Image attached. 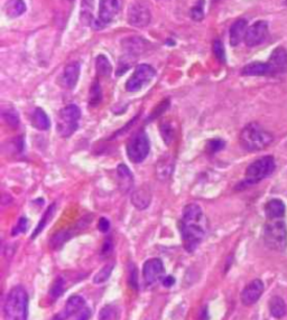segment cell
<instances>
[{
    "instance_id": "43",
    "label": "cell",
    "mask_w": 287,
    "mask_h": 320,
    "mask_svg": "<svg viewBox=\"0 0 287 320\" xmlns=\"http://www.w3.org/2000/svg\"><path fill=\"white\" fill-rule=\"evenodd\" d=\"M162 284H163V286L166 288H171L175 285V278L172 277V275H167V277H164L162 279Z\"/></svg>"
},
{
    "instance_id": "13",
    "label": "cell",
    "mask_w": 287,
    "mask_h": 320,
    "mask_svg": "<svg viewBox=\"0 0 287 320\" xmlns=\"http://www.w3.org/2000/svg\"><path fill=\"white\" fill-rule=\"evenodd\" d=\"M164 272H165L164 265L160 259L157 258L149 259L144 263L142 275L144 280H145L147 285H154L156 281L162 278V275L164 274Z\"/></svg>"
},
{
    "instance_id": "32",
    "label": "cell",
    "mask_w": 287,
    "mask_h": 320,
    "mask_svg": "<svg viewBox=\"0 0 287 320\" xmlns=\"http://www.w3.org/2000/svg\"><path fill=\"white\" fill-rule=\"evenodd\" d=\"M171 159H164L162 158L158 162V166H157V175L159 179H165L167 178L168 176H170L172 174V171H173V165L171 164Z\"/></svg>"
},
{
    "instance_id": "45",
    "label": "cell",
    "mask_w": 287,
    "mask_h": 320,
    "mask_svg": "<svg viewBox=\"0 0 287 320\" xmlns=\"http://www.w3.org/2000/svg\"><path fill=\"white\" fill-rule=\"evenodd\" d=\"M209 309L208 307H203V309L201 310V313H200V320H209Z\"/></svg>"
},
{
    "instance_id": "27",
    "label": "cell",
    "mask_w": 287,
    "mask_h": 320,
    "mask_svg": "<svg viewBox=\"0 0 287 320\" xmlns=\"http://www.w3.org/2000/svg\"><path fill=\"white\" fill-rule=\"evenodd\" d=\"M96 68L99 77L109 78L112 72V66L109 60L104 55H99L96 60Z\"/></svg>"
},
{
    "instance_id": "23",
    "label": "cell",
    "mask_w": 287,
    "mask_h": 320,
    "mask_svg": "<svg viewBox=\"0 0 287 320\" xmlns=\"http://www.w3.org/2000/svg\"><path fill=\"white\" fill-rule=\"evenodd\" d=\"M285 204L280 199H271L265 205V213L270 219H277L285 215Z\"/></svg>"
},
{
    "instance_id": "41",
    "label": "cell",
    "mask_w": 287,
    "mask_h": 320,
    "mask_svg": "<svg viewBox=\"0 0 287 320\" xmlns=\"http://www.w3.org/2000/svg\"><path fill=\"white\" fill-rule=\"evenodd\" d=\"M90 316H91L90 309L88 308V307H84V308H83L82 310L79 311V312L77 313L76 317H74L73 320H89Z\"/></svg>"
},
{
    "instance_id": "9",
    "label": "cell",
    "mask_w": 287,
    "mask_h": 320,
    "mask_svg": "<svg viewBox=\"0 0 287 320\" xmlns=\"http://www.w3.org/2000/svg\"><path fill=\"white\" fill-rule=\"evenodd\" d=\"M156 71L154 67L148 64H140L136 67L134 74L130 77L126 83V90L128 92H138L145 87L155 78Z\"/></svg>"
},
{
    "instance_id": "39",
    "label": "cell",
    "mask_w": 287,
    "mask_h": 320,
    "mask_svg": "<svg viewBox=\"0 0 287 320\" xmlns=\"http://www.w3.org/2000/svg\"><path fill=\"white\" fill-rule=\"evenodd\" d=\"M27 223H28L27 219L25 217H22L20 221H18V223L14 228V230H12V235L15 236V235L21 234V233H24V232L26 231V229H27Z\"/></svg>"
},
{
    "instance_id": "30",
    "label": "cell",
    "mask_w": 287,
    "mask_h": 320,
    "mask_svg": "<svg viewBox=\"0 0 287 320\" xmlns=\"http://www.w3.org/2000/svg\"><path fill=\"white\" fill-rule=\"evenodd\" d=\"M114 263H110V265H107L104 266L100 271L95 275V278H93V284L96 285H101V284H104L105 281H107L110 275H111V272L112 270H114Z\"/></svg>"
},
{
    "instance_id": "40",
    "label": "cell",
    "mask_w": 287,
    "mask_h": 320,
    "mask_svg": "<svg viewBox=\"0 0 287 320\" xmlns=\"http://www.w3.org/2000/svg\"><path fill=\"white\" fill-rule=\"evenodd\" d=\"M129 285L132 286L134 289H138V279H137V270L136 267H132V270H130L129 273Z\"/></svg>"
},
{
    "instance_id": "14",
    "label": "cell",
    "mask_w": 287,
    "mask_h": 320,
    "mask_svg": "<svg viewBox=\"0 0 287 320\" xmlns=\"http://www.w3.org/2000/svg\"><path fill=\"white\" fill-rule=\"evenodd\" d=\"M85 307V300L81 296H72L68 298L64 308L56 313L52 320H66L72 316H76L79 311Z\"/></svg>"
},
{
    "instance_id": "35",
    "label": "cell",
    "mask_w": 287,
    "mask_h": 320,
    "mask_svg": "<svg viewBox=\"0 0 287 320\" xmlns=\"http://www.w3.org/2000/svg\"><path fill=\"white\" fill-rule=\"evenodd\" d=\"M213 53L221 63H226V51H224V46L220 40H216L213 42Z\"/></svg>"
},
{
    "instance_id": "11",
    "label": "cell",
    "mask_w": 287,
    "mask_h": 320,
    "mask_svg": "<svg viewBox=\"0 0 287 320\" xmlns=\"http://www.w3.org/2000/svg\"><path fill=\"white\" fill-rule=\"evenodd\" d=\"M268 23L258 21L248 28L245 37V43L248 47H255L263 44L268 37Z\"/></svg>"
},
{
    "instance_id": "26",
    "label": "cell",
    "mask_w": 287,
    "mask_h": 320,
    "mask_svg": "<svg viewBox=\"0 0 287 320\" xmlns=\"http://www.w3.org/2000/svg\"><path fill=\"white\" fill-rule=\"evenodd\" d=\"M270 311L273 317L277 319L283 318L287 312V306L284 299L280 297H273L270 300Z\"/></svg>"
},
{
    "instance_id": "16",
    "label": "cell",
    "mask_w": 287,
    "mask_h": 320,
    "mask_svg": "<svg viewBox=\"0 0 287 320\" xmlns=\"http://www.w3.org/2000/svg\"><path fill=\"white\" fill-rule=\"evenodd\" d=\"M270 64L273 75L283 74L287 72V51L279 46L273 51L270 61L267 62Z\"/></svg>"
},
{
    "instance_id": "5",
    "label": "cell",
    "mask_w": 287,
    "mask_h": 320,
    "mask_svg": "<svg viewBox=\"0 0 287 320\" xmlns=\"http://www.w3.org/2000/svg\"><path fill=\"white\" fill-rule=\"evenodd\" d=\"M149 150H151L149 139L144 130L137 131L129 138L126 152L129 160L134 164H140L145 160L149 154Z\"/></svg>"
},
{
    "instance_id": "3",
    "label": "cell",
    "mask_w": 287,
    "mask_h": 320,
    "mask_svg": "<svg viewBox=\"0 0 287 320\" xmlns=\"http://www.w3.org/2000/svg\"><path fill=\"white\" fill-rule=\"evenodd\" d=\"M264 242L271 250L283 252L287 248V228L283 221L273 219L264 229Z\"/></svg>"
},
{
    "instance_id": "10",
    "label": "cell",
    "mask_w": 287,
    "mask_h": 320,
    "mask_svg": "<svg viewBox=\"0 0 287 320\" xmlns=\"http://www.w3.org/2000/svg\"><path fill=\"white\" fill-rule=\"evenodd\" d=\"M151 10L146 5L134 3L128 9V23L134 27H146L151 23Z\"/></svg>"
},
{
    "instance_id": "36",
    "label": "cell",
    "mask_w": 287,
    "mask_h": 320,
    "mask_svg": "<svg viewBox=\"0 0 287 320\" xmlns=\"http://www.w3.org/2000/svg\"><path fill=\"white\" fill-rule=\"evenodd\" d=\"M3 117L6 120V122H7L9 125H11V127H17V125L20 124V117H18L17 112L15 110L5 111L3 114Z\"/></svg>"
},
{
    "instance_id": "1",
    "label": "cell",
    "mask_w": 287,
    "mask_h": 320,
    "mask_svg": "<svg viewBox=\"0 0 287 320\" xmlns=\"http://www.w3.org/2000/svg\"><path fill=\"white\" fill-rule=\"evenodd\" d=\"M4 320H27L28 294L22 286L12 288L6 297L3 308Z\"/></svg>"
},
{
    "instance_id": "28",
    "label": "cell",
    "mask_w": 287,
    "mask_h": 320,
    "mask_svg": "<svg viewBox=\"0 0 287 320\" xmlns=\"http://www.w3.org/2000/svg\"><path fill=\"white\" fill-rule=\"evenodd\" d=\"M54 213H55V204H52V205L49 206L48 209H47L45 214L43 215V217H42V219L40 221L39 225H37V228H36L35 231H34V233L32 234V238H35L37 235H39V234L41 233V232H42L43 230H44V228L48 224V222L52 219V217H53V215H54Z\"/></svg>"
},
{
    "instance_id": "46",
    "label": "cell",
    "mask_w": 287,
    "mask_h": 320,
    "mask_svg": "<svg viewBox=\"0 0 287 320\" xmlns=\"http://www.w3.org/2000/svg\"><path fill=\"white\" fill-rule=\"evenodd\" d=\"M286 5H287V0H286Z\"/></svg>"
},
{
    "instance_id": "21",
    "label": "cell",
    "mask_w": 287,
    "mask_h": 320,
    "mask_svg": "<svg viewBox=\"0 0 287 320\" xmlns=\"http://www.w3.org/2000/svg\"><path fill=\"white\" fill-rule=\"evenodd\" d=\"M182 222H199L203 221V211L198 204L186 205L182 212Z\"/></svg>"
},
{
    "instance_id": "38",
    "label": "cell",
    "mask_w": 287,
    "mask_h": 320,
    "mask_svg": "<svg viewBox=\"0 0 287 320\" xmlns=\"http://www.w3.org/2000/svg\"><path fill=\"white\" fill-rule=\"evenodd\" d=\"M204 14H203V0H201V3H199L195 7H193L191 10V17L193 20L199 22L201 21L203 18Z\"/></svg>"
},
{
    "instance_id": "7",
    "label": "cell",
    "mask_w": 287,
    "mask_h": 320,
    "mask_svg": "<svg viewBox=\"0 0 287 320\" xmlns=\"http://www.w3.org/2000/svg\"><path fill=\"white\" fill-rule=\"evenodd\" d=\"M180 232L182 235L183 247L188 252H194L203 241L205 231L202 223L180 221Z\"/></svg>"
},
{
    "instance_id": "25",
    "label": "cell",
    "mask_w": 287,
    "mask_h": 320,
    "mask_svg": "<svg viewBox=\"0 0 287 320\" xmlns=\"http://www.w3.org/2000/svg\"><path fill=\"white\" fill-rule=\"evenodd\" d=\"M5 11L8 17L17 18L26 11V5L23 0H9L5 6Z\"/></svg>"
},
{
    "instance_id": "33",
    "label": "cell",
    "mask_w": 287,
    "mask_h": 320,
    "mask_svg": "<svg viewBox=\"0 0 287 320\" xmlns=\"http://www.w3.org/2000/svg\"><path fill=\"white\" fill-rule=\"evenodd\" d=\"M64 291H65V280L63 278L59 277L58 279L54 281L53 287H52V289H51V292H49V294H51V298L53 300H56L59 297H61L62 294L64 293Z\"/></svg>"
},
{
    "instance_id": "34",
    "label": "cell",
    "mask_w": 287,
    "mask_h": 320,
    "mask_svg": "<svg viewBox=\"0 0 287 320\" xmlns=\"http://www.w3.org/2000/svg\"><path fill=\"white\" fill-rule=\"evenodd\" d=\"M160 136L163 138V140L165 141L166 145H170V143L174 139V130L170 124L164 123L160 125Z\"/></svg>"
},
{
    "instance_id": "20",
    "label": "cell",
    "mask_w": 287,
    "mask_h": 320,
    "mask_svg": "<svg viewBox=\"0 0 287 320\" xmlns=\"http://www.w3.org/2000/svg\"><path fill=\"white\" fill-rule=\"evenodd\" d=\"M117 175H118V181H119V188L121 192L127 193L134 185V177L133 174L130 173L129 168L126 165H119L117 168Z\"/></svg>"
},
{
    "instance_id": "19",
    "label": "cell",
    "mask_w": 287,
    "mask_h": 320,
    "mask_svg": "<svg viewBox=\"0 0 287 320\" xmlns=\"http://www.w3.org/2000/svg\"><path fill=\"white\" fill-rule=\"evenodd\" d=\"M80 70L81 66L79 62H72L65 67L63 73V82L67 89L72 90L76 87L80 77Z\"/></svg>"
},
{
    "instance_id": "37",
    "label": "cell",
    "mask_w": 287,
    "mask_h": 320,
    "mask_svg": "<svg viewBox=\"0 0 287 320\" xmlns=\"http://www.w3.org/2000/svg\"><path fill=\"white\" fill-rule=\"evenodd\" d=\"M224 146H226V143H224L223 140H220V139H213V140H210L208 142V146H207V150L210 153V154H216L218 152H220L221 149L224 148Z\"/></svg>"
},
{
    "instance_id": "2",
    "label": "cell",
    "mask_w": 287,
    "mask_h": 320,
    "mask_svg": "<svg viewBox=\"0 0 287 320\" xmlns=\"http://www.w3.org/2000/svg\"><path fill=\"white\" fill-rule=\"evenodd\" d=\"M274 140V137L260 124L252 122L241 130L239 136L240 146L247 152H260L266 149Z\"/></svg>"
},
{
    "instance_id": "15",
    "label": "cell",
    "mask_w": 287,
    "mask_h": 320,
    "mask_svg": "<svg viewBox=\"0 0 287 320\" xmlns=\"http://www.w3.org/2000/svg\"><path fill=\"white\" fill-rule=\"evenodd\" d=\"M123 56H127L129 59L137 60L138 56L145 51L146 41L140 39V37H129L124 39L121 43Z\"/></svg>"
},
{
    "instance_id": "29",
    "label": "cell",
    "mask_w": 287,
    "mask_h": 320,
    "mask_svg": "<svg viewBox=\"0 0 287 320\" xmlns=\"http://www.w3.org/2000/svg\"><path fill=\"white\" fill-rule=\"evenodd\" d=\"M99 320H119V310L111 305L104 306L99 312Z\"/></svg>"
},
{
    "instance_id": "18",
    "label": "cell",
    "mask_w": 287,
    "mask_h": 320,
    "mask_svg": "<svg viewBox=\"0 0 287 320\" xmlns=\"http://www.w3.org/2000/svg\"><path fill=\"white\" fill-rule=\"evenodd\" d=\"M246 20H238L232 24L231 28H230V44H231V46H238L242 41H245L248 30Z\"/></svg>"
},
{
    "instance_id": "17",
    "label": "cell",
    "mask_w": 287,
    "mask_h": 320,
    "mask_svg": "<svg viewBox=\"0 0 287 320\" xmlns=\"http://www.w3.org/2000/svg\"><path fill=\"white\" fill-rule=\"evenodd\" d=\"M241 74L245 77H265V75H273V72L268 63L254 62L243 67Z\"/></svg>"
},
{
    "instance_id": "12",
    "label": "cell",
    "mask_w": 287,
    "mask_h": 320,
    "mask_svg": "<svg viewBox=\"0 0 287 320\" xmlns=\"http://www.w3.org/2000/svg\"><path fill=\"white\" fill-rule=\"evenodd\" d=\"M264 289L265 286L263 284V281L259 279H256L253 280L252 282H249V284L243 288V290L240 294L241 304L246 307L255 305L261 297Z\"/></svg>"
},
{
    "instance_id": "22",
    "label": "cell",
    "mask_w": 287,
    "mask_h": 320,
    "mask_svg": "<svg viewBox=\"0 0 287 320\" xmlns=\"http://www.w3.org/2000/svg\"><path fill=\"white\" fill-rule=\"evenodd\" d=\"M151 200H152V195H151V193H149V191L146 190V188H139V190L135 191L132 196L133 205L139 211L146 210L149 206V204H151Z\"/></svg>"
},
{
    "instance_id": "42",
    "label": "cell",
    "mask_w": 287,
    "mask_h": 320,
    "mask_svg": "<svg viewBox=\"0 0 287 320\" xmlns=\"http://www.w3.org/2000/svg\"><path fill=\"white\" fill-rule=\"evenodd\" d=\"M98 229H99L100 232H102V233H105V232H108L109 229H110V222L105 217H101V218L99 219Z\"/></svg>"
},
{
    "instance_id": "6",
    "label": "cell",
    "mask_w": 287,
    "mask_h": 320,
    "mask_svg": "<svg viewBox=\"0 0 287 320\" xmlns=\"http://www.w3.org/2000/svg\"><path fill=\"white\" fill-rule=\"evenodd\" d=\"M81 119V111L76 104L66 105L60 111L58 120V134L67 138L72 136L79 128V121Z\"/></svg>"
},
{
    "instance_id": "8",
    "label": "cell",
    "mask_w": 287,
    "mask_h": 320,
    "mask_svg": "<svg viewBox=\"0 0 287 320\" xmlns=\"http://www.w3.org/2000/svg\"><path fill=\"white\" fill-rule=\"evenodd\" d=\"M121 6V0H100L98 20L95 22V27L101 29L109 25L119 15Z\"/></svg>"
},
{
    "instance_id": "4",
    "label": "cell",
    "mask_w": 287,
    "mask_h": 320,
    "mask_svg": "<svg viewBox=\"0 0 287 320\" xmlns=\"http://www.w3.org/2000/svg\"><path fill=\"white\" fill-rule=\"evenodd\" d=\"M275 159L272 156H265L255 160L247 167L245 183L247 185L258 184L259 181L271 176L275 171Z\"/></svg>"
},
{
    "instance_id": "31",
    "label": "cell",
    "mask_w": 287,
    "mask_h": 320,
    "mask_svg": "<svg viewBox=\"0 0 287 320\" xmlns=\"http://www.w3.org/2000/svg\"><path fill=\"white\" fill-rule=\"evenodd\" d=\"M102 101V91L100 83L95 82L92 84L90 89V97H89V104L91 106H97Z\"/></svg>"
},
{
    "instance_id": "24",
    "label": "cell",
    "mask_w": 287,
    "mask_h": 320,
    "mask_svg": "<svg viewBox=\"0 0 287 320\" xmlns=\"http://www.w3.org/2000/svg\"><path fill=\"white\" fill-rule=\"evenodd\" d=\"M32 124L34 128L41 131H45L51 127V121H49V118L44 110L36 108L32 114Z\"/></svg>"
},
{
    "instance_id": "44",
    "label": "cell",
    "mask_w": 287,
    "mask_h": 320,
    "mask_svg": "<svg viewBox=\"0 0 287 320\" xmlns=\"http://www.w3.org/2000/svg\"><path fill=\"white\" fill-rule=\"evenodd\" d=\"M112 251V242L110 240H107L104 242L103 244V248H102V254L103 255H107L109 254Z\"/></svg>"
}]
</instances>
